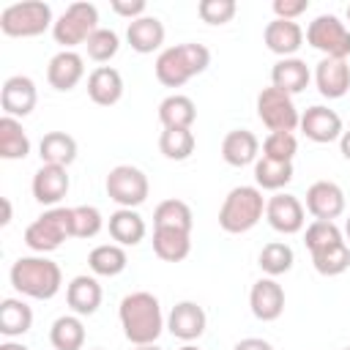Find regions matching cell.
<instances>
[{
	"label": "cell",
	"instance_id": "5bb4252c",
	"mask_svg": "<svg viewBox=\"0 0 350 350\" xmlns=\"http://www.w3.org/2000/svg\"><path fill=\"white\" fill-rule=\"evenodd\" d=\"M298 129L304 131L306 139H312V142H317V145H328V142H334V139H339V137L345 134L342 118H339L334 109L323 107V104L309 107V109L301 115Z\"/></svg>",
	"mask_w": 350,
	"mask_h": 350
},
{
	"label": "cell",
	"instance_id": "277c9868",
	"mask_svg": "<svg viewBox=\"0 0 350 350\" xmlns=\"http://www.w3.org/2000/svg\"><path fill=\"white\" fill-rule=\"evenodd\" d=\"M265 197L257 186H235L227 191L219 208V227L230 235L249 232L265 216Z\"/></svg>",
	"mask_w": 350,
	"mask_h": 350
},
{
	"label": "cell",
	"instance_id": "6da1fadb",
	"mask_svg": "<svg viewBox=\"0 0 350 350\" xmlns=\"http://www.w3.org/2000/svg\"><path fill=\"white\" fill-rule=\"evenodd\" d=\"M118 317H120V328L131 345H156V339L167 328L161 304L148 290L129 293L118 306Z\"/></svg>",
	"mask_w": 350,
	"mask_h": 350
},
{
	"label": "cell",
	"instance_id": "ffe728a7",
	"mask_svg": "<svg viewBox=\"0 0 350 350\" xmlns=\"http://www.w3.org/2000/svg\"><path fill=\"white\" fill-rule=\"evenodd\" d=\"M101 284L96 276H88V273H79L74 276L68 284H66V304L74 314L79 317H88V314H96L98 306H101Z\"/></svg>",
	"mask_w": 350,
	"mask_h": 350
},
{
	"label": "cell",
	"instance_id": "e0dca14e",
	"mask_svg": "<svg viewBox=\"0 0 350 350\" xmlns=\"http://www.w3.org/2000/svg\"><path fill=\"white\" fill-rule=\"evenodd\" d=\"M68 189H71V178L66 167H57V164H41L30 183L33 200L41 205H57L68 194Z\"/></svg>",
	"mask_w": 350,
	"mask_h": 350
},
{
	"label": "cell",
	"instance_id": "7c38bea8",
	"mask_svg": "<svg viewBox=\"0 0 350 350\" xmlns=\"http://www.w3.org/2000/svg\"><path fill=\"white\" fill-rule=\"evenodd\" d=\"M38 104V90H36V82L25 74H14L3 82L0 88V107H3V115L8 118H27Z\"/></svg>",
	"mask_w": 350,
	"mask_h": 350
},
{
	"label": "cell",
	"instance_id": "603a6c76",
	"mask_svg": "<svg viewBox=\"0 0 350 350\" xmlns=\"http://www.w3.org/2000/svg\"><path fill=\"white\" fill-rule=\"evenodd\" d=\"M88 96L98 107H112L123 98V77L112 66H96L88 74Z\"/></svg>",
	"mask_w": 350,
	"mask_h": 350
},
{
	"label": "cell",
	"instance_id": "f5cc1de1",
	"mask_svg": "<svg viewBox=\"0 0 350 350\" xmlns=\"http://www.w3.org/2000/svg\"><path fill=\"white\" fill-rule=\"evenodd\" d=\"M178 350H200L197 345H183V347H178Z\"/></svg>",
	"mask_w": 350,
	"mask_h": 350
},
{
	"label": "cell",
	"instance_id": "2e32d148",
	"mask_svg": "<svg viewBox=\"0 0 350 350\" xmlns=\"http://www.w3.org/2000/svg\"><path fill=\"white\" fill-rule=\"evenodd\" d=\"M249 306H252V314L262 323L279 320L284 312V287L271 276L257 279L249 290Z\"/></svg>",
	"mask_w": 350,
	"mask_h": 350
},
{
	"label": "cell",
	"instance_id": "9c48e42d",
	"mask_svg": "<svg viewBox=\"0 0 350 350\" xmlns=\"http://www.w3.org/2000/svg\"><path fill=\"white\" fill-rule=\"evenodd\" d=\"M104 189H107V197L112 202H118L120 208H139L148 200V194H150L148 175L139 167H131V164L112 167L107 172Z\"/></svg>",
	"mask_w": 350,
	"mask_h": 350
},
{
	"label": "cell",
	"instance_id": "681fc988",
	"mask_svg": "<svg viewBox=\"0 0 350 350\" xmlns=\"http://www.w3.org/2000/svg\"><path fill=\"white\" fill-rule=\"evenodd\" d=\"M3 224H8L11 221V202H8V197H3V219H0Z\"/></svg>",
	"mask_w": 350,
	"mask_h": 350
},
{
	"label": "cell",
	"instance_id": "cb8c5ba5",
	"mask_svg": "<svg viewBox=\"0 0 350 350\" xmlns=\"http://www.w3.org/2000/svg\"><path fill=\"white\" fill-rule=\"evenodd\" d=\"M221 159L230 167H246L260 159V139L249 129H232L221 139Z\"/></svg>",
	"mask_w": 350,
	"mask_h": 350
},
{
	"label": "cell",
	"instance_id": "83f0119b",
	"mask_svg": "<svg viewBox=\"0 0 350 350\" xmlns=\"http://www.w3.org/2000/svg\"><path fill=\"white\" fill-rule=\"evenodd\" d=\"M150 243H153V254L159 260H164V262H180L191 252V232L153 227V241Z\"/></svg>",
	"mask_w": 350,
	"mask_h": 350
},
{
	"label": "cell",
	"instance_id": "ab89813d",
	"mask_svg": "<svg viewBox=\"0 0 350 350\" xmlns=\"http://www.w3.org/2000/svg\"><path fill=\"white\" fill-rule=\"evenodd\" d=\"M104 227V216L96 205L71 208V238H96Z\"/></svg>",
	"mask_w": 350,
	"mask_h": 350
},
{
	"label": "cell",
	"instance_id": "f907efd6",
	"mask_svg": "<svg viewBox=\"0 0 350 350\" xmlns=\"http://www.w3.org/2000/svg\"><path fill=\"white\" fill-rule=\"evenodd\" d=\"M134 350H161L159 345H134Z\"/></svg>",
	"mask_w": 350,
	"mask_h": 350
},
{
	"label": "cell",
	"instance_id": "52a82bcc",
	"mask_svg": "<svg viewBox=\"0 0 350 350\" xmlns=\"http://www.w3.org/2000/svg\"><path fill=\"white\" fill-rule=\"evenodd\" d=\"M98 30V8L93 3H71L52 27L55 44L63 49H74L79 44H88V38Z\"/></svg>",
	"mask_w": 350,
	"mask_h": 350
},
{
	"label": "cell",
	"instance_id": "f1b7e54d",
	"mask_svg": "<svg viewBox=\"0 0 350 350\" xmlns=\"http://www.w3.org/2000/svg\"><path fill=\"white\" fill-rule=\"evenodd\" d=\"M33 328V309L22 298H3L0 301V334L5 339L22 336Z\"/></svg>",
	"mask_w": 350,
	"mask_h": 350
},
{
	"label": "cell",
	"instance_id": "d6a6232c",
	"mask_svg": "<svg viewBox=\"0 0 350 350\" xmlns=\"http://www.w3.org/2000/svg\"><path fill=\"white\" fill-rule=\"evenodd\" d=\"M30 153V137L22 129V120L3 115L0 118V156L8 161L25 159Z\"/></svg>",
	"mask_w": 350,
	"mask_h": 350
},
{
	"label": "cell",
	"instance_id": "e575fe53",
	"mask_svg": "<svg viewBox=\"0 0 350 350\" xmlns=\"http://www.w3.org/2000/svg\"><path fill=\"white\" fill-rule=\"evenodd\" d=\"M153 227H164V230H180V232H191L194 227V216L189 202L183 200H164L156 205L153 211Z\"/></svg>",
	"mask_w": 350,
	"mask_h": 350
},
{
	"label": "cell",
	"instance_id": "816d5d0a",
	"mask_svg": "<svg viewBox=\"0 0 350 350\" xmlns=\"http://www.w3.org/2000/svg\"><path fill=\"white\" fill-rule=\"evenodd\" d=\"M345 235L350 238V216H347V221H345Z\"/></svg>",
	"mask_w": 350,
	"mask_h": 350
},
{
	"label": "cell",
	"instance_id": "836d02e7",
	"mask_svg": "<svg viewBox=\"0 0 350 350\" xmlns=\"http://www.w3.org/2000/svg\"><path fill=\"white\" fill-rule=\"evenodd\" d=\"M49 342L55 350H82L85 347V323L79 314H63L49 328Z\"/></svg>",
	"mask_w": 350,
	"mask_h": 350
},
{
	"label": "cell",
	"instance_id": "bcb514c9",
	"mask_svg": "<svg viewBox=\"0 0 350 350\" xmlns=\"http://www.w3.org/2000/svg\"><path fill=\"white\" fill-rule=\"evenodd\" d=\"M232 350H273V345L268 339H260V336H246V339L235 342Z\"/></svg>",
	"mask_w": 350,
	"mask_h": 350
},
{
	"label": "cell",
	"instance_id": "d4e9b609",
	"mask_svg": "<svg viewBox=\"0 0 350 350\" xmlns=\"http://www.w3.org/2000/svg\"><path fill=\"white\" fill-rule=\"evenodd\" d=\"M309 79H312V71H309L306 60H301V57H279L271 68V85L284 90L287 96L306 90Z\"/></svg>",
	"mask_w": 350,
	"mask_h": 350
},
{
	"label": "cell",
	"instance_id": "f6af8a7d",
	"mask_svg": "<svg viewBox=\"0 0 350 350\" xmlns=\"http://www.w3.org/2000/svg\"><path fill=\"white\" fill-rule=\"evenodd\" d=\"M112 11H115L118 16H123V19L134 22V19L145 16L148 3H145V0H112Z\"/></svg>",
	"mask_w": 350,
	"mask_h": 350
},
{
	"label": "cell",
	"instance_id": "484cf974",
	"mask_svg": "<svg viewBox=\"0 0 350 350\" xmlns=\"http://www.w3.org/2000/svg\"><path fill=\"white\" fill-rule=\"evenodd\" d=\"M107 230H109V238L118 243V246H137L142 243L148 227H145V219L134 211V208H118L109 221H107Z\"/></svg>",
	"mask_w": 350,
	"mask_h": 350
},
{
	"label": "cell",
	"instance_id": "60d3db41",
	"mask_svg": "<svg viewBox=\"0 0 350 350\" xmlns=\"http://www.w3.org/2000/svg\"><path fill=\"white\" fill-rule=\"evenodd\" d=\"M85 49H88V57H90V60H96V63H109V60L118 55V49H120V38H118L115 30L98 27V30L88 38Z\"/></svg>",
	"mask_w": 350,
	"mask_h": 350
},
{
	"label": "cell",
	"instance_id": "f546056e",
	"mask_svg": "<svg viewBox=\"0 0 350 350\" xmlns=\"http://www.w3.org/2000/svg\"><path fill=\"white\" fill-rule=\"evenodd\" d=\"M159 120L164 129H191L197 120V107L189 96L172 93L159 104Z\"/></svg>",
	"mask_w": 350,
	"mask_h": 350
},
{
	"label": "cell",
	"instance_id": "b9f144b4",
	"mask_svg": "<svg viewBox=\"0 0 350 350\" xmlns=\"http://www.w3.org/2000/svg\"><path fill=\"white\" fill-rule=\"evenodd\" d=\"M298 153V139L290 131H271L262 142V156L273 159V161H293V156Z\"/></svg>",
	"mask_w": 350,
	"mask_h": 350
},
{
	"label": "cell",
	"instance_id": "11a10c76",
	"mask_svg": "<svg viewBox=\"0 0 350 350\" xmlns=\"http://www.w3.org/2000/svg\"><path fill=\"white\" fill-rule=\"evenodd\" d=\"M93 350H104V347H93Z\"/></svg>",
	"mask_w": 350,
	"mask_h": 350
},
{
	"label": "cell",
	"instance_id": "4fadbf2b",
	"mask_svg": "<svg viewBox=\"0 0 350 350\" xmlns=\"http://www.w3.org/2000/svg\"><path fill=\"white\" fill-rule=\"evenodd\" d=\"M205 325H208V314L197 301H178L167 314V331L186 345L200 339L205 334Z\"/></svg>",
	"mask_w": 350,
	"mask_h": 350
},
{
	"label": "cell",
	"instance_id": "db71d44e",
	"mask_svg": "<svg viewBox=\"0 0 350 350\" xmlns=\"http://www.w3.org/2000/svg\"><path fill=\"white\" fill-rule=\"evenodd\" d=\"M347 22H350V5H347Z\"/></svg>",
	"mask_w": 350,
	"mask_h": 350
},
{
	"label": "cell",
	"instance_id": "f35d334b",
	"mask_svg": "<svg viewBox=\"0 0 350 350\" xmlns=\"http://www.w3.org/2000/svg\"><path fill=\"white\" fill-rule=\"evenodd\" d=\"M312 265H314V271L320 276H339V273H345L350 268V249H347V243L342 241V243H336L331 249H323V252L312 254Z\"/></svg>",
	"mask_w": 350,
	"mask_h": 350
},
{
	"label": "cell",
	"instance_id": "5b68a950",
	"mask_svg": "<svg viewBox=\"0 0 350 350\" xmlns=\"http://www.w3.org/2000/svg\"><path fill=\"white\" fill-rule=\"evenodd\" d=\"M55 27L52 8L44 0H25V3H11L0 11V30L8 38H36Z\"/></svg>",
	"mask_w": 350,
	"mask_h": 350
},
{
	"label": "cell",
	"instance_id": "4dcf8cb0",
	"mask_svg": "<svg viewBox=\"0 0 350 350\" xmlns=\"http://www.w3.org/2000/svg\"><path fill=\"white\" fill-rule=\"evenodd\" d=\"M293 180V161H273L260 156L254 161V183L260 191H282Z\"/></svg>",
	"mask_w": 350,
	"mask_h": 350
},
{
	"label": "cell",
	"instance_id": "d590c367",
	"mask_svg": "<svg viewBox=\"0 0 350 350\" xmlns=\"http://www.w3.org/2000/svg\"><path fill=\"white\" fill-rule=\"evenodd\" d=\"M293 262H295V254H293L290 243H284V241H271V243H265L262 252H260V257H257L260 271H262L265 276H271V279L287 273V271L293 268Z\"/></svg>",
	"mask_w": 350,
	"mask_h": 350
},
{
	"label": "cell",
	"instance_id": "d6986e66",
	"mask_svg": "<svg viewBox=\"0 0 350 350\" xmlns=\"http://www.w3.org/2000/svg\"><path fill=\"white\" fill-rule=\"evenodd\" d=\"M306 33L298 22H290V19H271L262 30V41L265 46L279 55V57H295V52L301 49Z\"/></svg>",
	"mask_w": 350,
	"mask_h": 350
},
{
	"label": "cell",
	"instance_id": "ba28073f",
	"mask_svg": "<svg viewBox=\"0 0 350 350\" xmlns=\"http://www.w3.org/2000/svg\"><path fill=\"white\" fill-rule=\"evenodd\" d=\"M306 44L323 52V57L347 60L350 57V27L334 14H320L306 25Z\"/></svg>",
	"mask_w": 350,
	"mask_h": 350
},
{
	"label": "cell",
	"instance_id": "7bdbcfd3",
	"mask_svg": "<svg viewBox=\"0 0 350 350\" xmlns=\"http://www.w3.org/2000/svg\"><path fill=\"white\" fill-rule=\"evenodd\" d=\"M238 5L235 0H200L197 3V14L205 25H227L235 16Z\"/></svg>",
	"mask_w": 350,
	"mask_h": 350
},
{
	"label": "cell",
	"instance_id": "8992f818",
	"mask_svg": "<svg viewBox=\"0 0 350 350\" xmlns=\"http://www.w3.org/2000/svg\"><path fill=\"white\" fill-rule=\"evenodd\" d=\"M71 238V208H49L25 230V243L36 254H49Z\"/></svg>",
	"mask_w": 350,
	"mask_h": 350
},
{
	"label": "cell",
	"instance_id": "7a4b0ae2",
	"mask_svg": "<svg viewBox=\"0 0 350 350\" xmlns=\"http://www.w3.org/2000/svg\"><path fill=\"white\" fill-rule=\"evenodd\" d=\"M8 279H11V284H14V290L19 295H27V298H36V301H49L63 287V271H60V265L55 260L44 257V254L19 257L11 265Z\"/></svg>",
	"mask_w": 350,
	"mask_h": 350
},
{
	"label": "cell",
	"instance_id": "1f68e13d",
	"mask_svg": "<svg viewBox=\"0 0 350 350\" xmlns=\"http://www.w3.org/2000/svg\"><path fill=\"white\" fill-rule=\"evenodd\" d=\"M126 265H129V254L118 243H101L88 254V268L93 271V276H118L126 271Z\"/></svg>",
	"mask_w": 350,
	"mask_h": 350
},
{
	"label": "cell",
	"instance_id": "ee69618b",
	"mask_svg": "<svg viewBox=\"0 0 350 350\" xmlns=\"http://www.w3.org/2000/svg\"><path fill=\"white\" fill-rule=\"evenodd\" d=\"M309 0H273V14L276 19H290L295 22L301 14H306Z\"/></svg>",
	"mask_w": 350,
	"mask_h": 350
},
{
	"label": "cell",
	"instance_id": "3957f363",
	"mask_svg": "<svg viewBox=\"0 0 350 350\" xmlns=\"http://www.w3.org/2000/svg\"><path fill=\"white\" fill-rule=\"evenodd\" d=\"M208 66H211V49L205 44L186 41V44H175V46L161 49L156 63H153V71L164 88H180L191 77L202 74Z\"/></svg>",
	"mask_w": 350,
	"mask_h": 350
},
{
	"label": "cell",
	"instance_id": "74e56055",
	"mask_svg": "<svg viewBox=\"0 0 350 350\" xmlns=\"http://www.w3.org/2000/svg\"><path fill=\"white\" fill-rule=\"evenodd\" d=\"M342 241H345V232L336 227V221H320V219H314L306 227V232H304V243H306L309 254H317L323 249H331V246H336Z\"/></svg>",
	"mask_w": 350,
	"mask_h": 350
},
{
	"label": "cell",
	"instance_id": "7402d4cb",
	"mask_svg": "<svg viewBox=\"0 0 350 350\" xmlns=\"http://www.w3.org/2000/svg\"><path fill=\"white\" fill-rule=\"evenodd\" d=\"M314 82L323 98H342L350 90V63L336 57H323L314 68Z\"/></svg>",
	"mask_w": 350,
	"mask_h": 350
},
{
	"label": "cell",
	"instance_id": "8d00e7d4",
	"mask_svg": "<svg viewBox=\"0 0 350 350\" xmlns=\"http://www.w3.org/2000/svg\"><path fill=\"white\" fill-rule=\"evenodd\" d=\"M197 148L191 129H164L159 137V150L170 161H186Z\"/></svg>",
	"mask_w": 350,
	"mask_h": 350
},
{
	"label": "cell",
	"instance_id": "c3c4849f",
	"mask_svg": "<svg viewBox=\"0 0 350 350\" xmlns=\"http://www.w3.org/2000/svg\"><path fill=\"white\" fill-rule=\"evenodd\" d=\"M0 350H30L27 345H22V342H14V339H5L3 345H0Z\"/></svg>",
	"mask_w": 350,
	"mask_h": 350
},
{
	"label": "cell",
	"instance_id": "8fae6325",
	"mask_svg": "<svg viewBox=\"0 0 350 350\" xmlns=\"http://www.w3.org/2000/svg\"><path fill=\"white\" fill-rule=\"evenodd\" d=\"M265 221L282 235H295L306 224V208L295 194L276 191L265 202Z\"/></svg>",
	"mask_w": 350,
	"mask_h": 350
},
{
	"label": "cell",
	"instance_id": "ac0fdd59",
	"mask_svg": "<svg viewBox=\"0 0 350 350\" xmlns=\"http://www.w3.org/2000/svg\"><path fill=\"white\" fill-rule=\"evenodd\" d=\"M85 77V57L74 49H60L57 55H52L49 66H46V82L66 93V90H74Z\"/></svg>",
	"mask_w": 350,
	"mask_h": 350
},
{
	"label": "cell",
	"instance_id": "44dd1931",
	"mask_svg": "<svg viewBox=\"0 0 350 350\" xmlns=\"http://www.w3.org/2000/svg\"><path fill=\"white\" fill-rule=\"evenodd\" d=\"M164 36H167L164 22L159 16H150V14L129 22V27H126V41L139 55H153L156 49H161Z\"/></svg>",
	"mask_w": 350,
	"mask_h": 350
},
{
	"label": "cell",
	"instance_id": "9f6ffc18",
	"mask_svg": "<svg viewBox=\"0 0 350 350\" xmlns=\"http://www.w3.org/2000/svg\"><path fill=\"white\" fill-rule=\"evenodd\" d=\"M345 350H350V347H345Z\"/></svg>",
	"mask_w": 350,
	"mask_h": 350
},
{
	"label": "cell",
	"instance_id": "30bf717a",
	"mask_svg": "<svg viewBox=\"0 0 350 350\" xmlns=\"http://www.w3.org/2000/svg\"><path fill=\"white\" fill-rule=\"evenodd\" d=\"M257 118L262 120V126L268 131H295L301 123V115L295 109L293 96H287L284 90L268 85L257 93Z\"/></svg>",
	"mask_w": 350,
	"mask_h": 350
},
{
	"label": "cell",
	"instance_id": "7dc6e473",
	"mask_svg": "<svg viewBox=\"0 0 350 350\" xmlns=\"http://www.w3.org/2000/svg\"><path fill=\"white\" fill-rule=\"evenodd\" d=\"M339 150H342V156L350 161V129H347V131L339 137Z\"/></svg>",
	"mask_w": 350,
	"mask_h": 350
},
{
	"label": "cell",
	"instance_id": "4316f807",
	"mask_svg": "<svg viewBox=\"0 0 350 350\" xmlns=\"http://www.w3.org/2000/svg\"><path fill=\"white\" fill-rule=\"evenodd\" d=\"M38 156L41 164H57L68 170V164L77 159V139L66 131H46L38 142Z\"/></svg>",
	"mask_w": 350,
	"mask_h": 350
},
{
	"label": "cell",
	"instance_id": "9a60e30c",
	"mask_svg": "<svg viewBox=\"0 0 350 350\" xmlns=\"http://www.w3.org/2000/svg\"><path fill=\"white\" fill-rule=\"evenodd\" d=\"M306 211L320 221H334L345 213V191L334 180H314L306 189Z\"/></svg>",
	"mask_w": 350,
	"mask_h": 350
}]
</instances>
